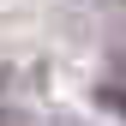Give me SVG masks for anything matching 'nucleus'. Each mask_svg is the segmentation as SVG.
Instances as JSON below:
<instances>
[{
  "label": "nucleus",
  "mask_w": 126,
  "mask_h": 126,
  "mask_svg": "<svg viewBox=\"0 0 126 126\" xmlns=\"http://www.w3.org/2000/svg\"><path fill=\"white\" fill-rule=\"evenodd\" d=\"M102 102L114 108V114H126V66H120L114 78H108V84H102Z\"/></svg>",
  "instance_id": "1"
}]
</instances>
